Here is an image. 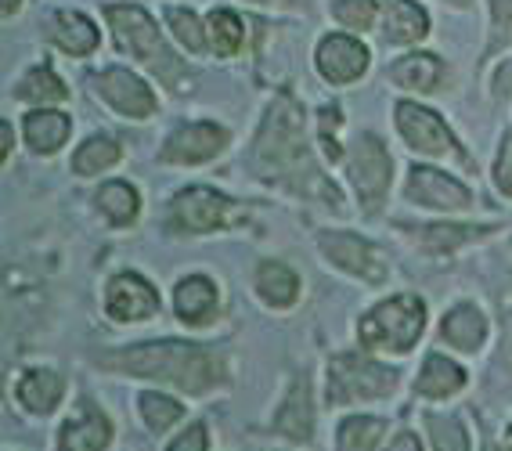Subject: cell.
<instances>
[{"mask_svg": "<svg viewBox=\"0 0 512 451\" xmlns=\"http://www.w3.org/2000/svg\"><path fill=\"white\" fill-rule=\"evenodd\" d=\"M350 181H354L361 203L368 213L379 210L386 188H390V156L386 145L372 134H361L354 145V159H350Z\"/></svg>", "mask_w": 512, "mask_h": 451, "instance_id": "obj_6", "label": "cell"}, {"mask_svg": "<svg viewBox=\"0 0 512 451\" xmlns=\"http://www.w3.org/2000/svg\"><path fill=\"white\" fill-rule=\"evenodd\" d=\"M206 29H210V44L217 55L231 58L242 47V37H246V29H242V22H238L235 11H213L210 22H206Z\"/></svg>", "mask_w": 512, "mask_h": 451, "instance_id": "obj_29", "label": "cell"}, {"mask_svg": "<svg viewBox=\"0 0 512 451\" xmlns=\"http://www.w3.org/2000/svg\"><path fill=\"white\" fill-rule=\"evenodd\" d=\"M141 415H145V423L152 430H170L184 415V408L177 405L174 397H163V394H141Z\"/></svg>", "mask_w": 512, "mask_h": 451, "instance_id": "obj_31", "label": "cell"}, {"mask_svg": "<svg viewBox=\"0 0 512 451\" xmlns=\"http://www.w3.org/2000/svg\"><path fill=\"white\" fill-rule=\"evenodd\" d=\"M386 451H422V448H419V441H415V433H397L394 444Z\"/></svg>", "mask_w": 512, "mask_h": 451, "instance_id": "obj_40", "label": "cell"}, {"mask_svg": "<svg viewBox=\"0 0 512 451\" xmlns=\"http://www.w3.org/2000/svg\"><path fill=\"white\" fill-rule=\"evenodd\" d=\"M491 11H494V26H498V33L512 44V0H491Z\"/></svg>", "mask_w": 512, "mask_h": 451, "instance_id": "obj_38", "label": "cell"}, {"mask_svg": "<svg viewBox=\"0 0 512 451\" xmlns=\"http://www.w3.org/2000/svg\"><path fill=\"white\" fill-rule=\"evenodd\" d=\"M253 156H256V166H260V174L264 177L289 181L293 188H303L300 177L307 181V185H321L318 170L311 166L307 148H303V112L289 94H282V98L271 105L264 127H260V134H256Z\"/></svg>", "mask_w": 512, "mask_h": 451, "instance_id": "obj_2", "label": "cell"}, {"mask_svg": "<svg viewBox=\"0 0 512 451\" xmlns=\"http://www.w3.org/2000/svg\"><path fill=\"white\" fill-rule=\"evenodd\" d=\"M397 127L408 138V145L426 152V156H444V152H455V138L451 130L444 127V120H437L430 109H422L415 102L397 105Z\"/></svg>", "mask_w": 512, "mask_h": 451, "instance_id": "obj_9", "label": "cell"}, {"mask_svg": "<svg viewBox=\"0 0 512 451\" xmlns=\"http://www.w3.org/2000/svg\"><path fill=\"white\" fill-rule=\"evenodd\" d=\"M51 37L69 55H91L98 47V29L80 11H58L55 22H51Z\"/></svg>", "mask_w": 512, "mask_h": 451, "instance_id": "obj_18", "label": "cell"}, {"mask_svg": "<svg viewBox=\"0 0 512 451\" xmlns=\"http://www.w3.org/2000/svg\"><path fill=\"white\" fill-rule=\"evenodd\" d=\"M336 123H339V112H336V109L321 116V138H325V152H329V159H339V156H343V152H339V145H336V138H332V130H336Z\"/></svg>", "mask_w": 512, "mask_h": 451, "instance_id": "obj_39", "label": "cell"}, {"mask_svg": "<svg viewBox=\"0 0 512 451\" xmlns=\"http://www.w3.org/2000/svg\"><path fill=\"white\" fill-rule=\"evenodd\" d=\"M105 307L116 322H145L159 311V293L141 275H119L109 282Z\"/></svg>", "mask_w": 512, "mask_h": 451, "instance_id": "obj_10", "label": "cell"}, {"mask_svg": "<svg viewBox=\"0 0 512 451\" xmlns=\"http://www.w3.org/2000/svg\"><path fill=\"white\" fill-rule=\"evenodd\" d=\"M275 426H278V433L289 437V441H311L314 408H311V387H307V379H296L293 383V390H289V397H285Z\"/></svg>", "mask_w": 512, "mask_h": 451, "instance_id": "obj_16", "label": "cell"}, {"mask_svg": "<svg viewBox=\"0 0 512 451\" xmlns=\"http://www.w3.org/2000/svg\"><path fill=\"white\" fill-rule=\"evenodd\" d=\"M65 83L58 80L47 65H40V69H33V73L26 76V80L19 83V98L22 102H65Z\"/></svg>", "mask_w": 512, "mask_h": 451, "instance_id": "obj_30", "label": "cell"}, {"mask_svg": "<svg viewBox=\"0 0 512 451\" xmlns=\"http://www.w3.org/2000/svg\"><path fill=\"white\" fill-rule=\"evenodd\" d=\"M228 145V134L217 127V123H188V127H177L170 134L163 148L166 163H206Z\"/></svg>", "mask_w": 512, "mask_h": 451, "instance_id": "obj_11", "label": "cell"}, {"mask_svg": "<svg viewBox=\"0 0 512 451\" xmlns=\"http://www.w3.org/2000/svg\"><path fill=\"white\" fill-rule=\"evenodd\" d=\"M224 213H228V199H224L220 192H210V188H188V192H181L174 199L170 217H174V224L181 231L199 235V231L217 228V224L224 221Z\"/></svg>", "mask_w": 512, "mask_h": 451, "instance_id": "obj_13", "label": "cell"}, {"mask_svg": "<svg viewBox=\"0 0 512 451\" xmlns=\"http://www.w3.org/2000/svg\"><path fill=\"white\" fill-rule=\"evenodd\" d=\"M383 433H386L383 419H368V415L347 419V423L339 426V451H372Z\"/></svg>", "mask_w": 512, "mask_h": 451, "instance_id": "obj_27", "label": "cell"}, {"mask_svg": "<svg viewBox=\"0 0 512 451\" xmlns=\"http://www.w3.org/2000/svg\"><path fill=\"white\" fill-rule=\"evenodd\" d=\"M484 451H498V448H494V444H487V448Z\"/></svg>", "mask_w": 512, "mask_h": 451, "instance_id": "obj_46", "label": "cell"}, {"mask_svg": "<svg viewBox=\"0 0 512 451\" xmlns=\"http://www.w3.org/2000/svg\"><path fill=\"white\" fill-rule=\"evenodd\" d=\"M484 228H462V224H430V228H422V246L430 249H455L462 242H469L473 235H480Z\"/></svg>", "mask_w": 512, "mask_h": 451, "instance_id": "obj_33", "label": "cell"}, {"mask_svg": "<svg viewBox=\"0 0 512 451\" xmlns=\"http://www.w3.org/2000/svg\"><path fill=\"white\" fill-rule=\"evenodd\" d=\"M253 4H271V0H253Z\"/></svg>", "mask_w": 512, "mask_h": 451, "instance_id": "obj_44", "label": "cell"}, {"mask_svg": "<svg viewBox=\"0 0 512 451\" xmlns=\"http://www.w3.org/2000/svg\"><path fill=\"white\" fill-rule=\"evenodd\" d=\"M19 11V0H4V15H15Z\"/></svg>", "mask_w": 512, "mask_h": 451, "instance_id": "obj_42", "label": "cell"}, {"mask_svg": "<svg viewBox=\"0 0 512 451\" xmlns=\"http://www.w3.org/2000/svg\"><path fill=\"white\" fill-rule=\"evenodd\" d=\"M321 253L332 260L336 267H343L347 275L365 278V282H383L386 278V257L383 249L372 246L368 239H357V235H347V231H325L318 239Z\"/></svg>", "mask_w": 512, "mask_h": 451, "instance_id": "obj_7", "label": "cell"}, {"mask_svg": "<svg viewBox=\"0 0 512 451\" xmlns=\"http://www.w3.org/2000/svg\"><path fill=\"white\" fill-rule=\"evenodd\" d=\"M0 138H4V159H8V152H11V127L8 123H0Z\"/></svg>", "mask_w": 512, "mask_h": 451, "instance_id": "obj_41", "label": "cell"}, {"mask_svg": "<svg viewBox=\"0 0 512 451\" xmlns=\"http://www.w3.org/2000/svg\"><path fill=\"white\" fill-rule=\"evenodd\" d=\"M105 15H109L112 29H116L119 47H127L130 55L141 58V62H145L152 73L163 76V80H174L181 62H177L174 51L163 44L156 22L148 19L145 11L134 8V4H116V8H109Z\"/></svg>", "mask_w": 512, "mask_h": 451, "instance_id": "obj_4", "label": "cell"}, {"mask_svg": "<svg viewBox=\"0 0 512 451\" xmlns=\"http://www.w3.org/2000/svg\"><path fill=\"white\" fill-rule=\"evenodd\" d=\"M174 304H177V314H181V322L206 325L213 318V311H217V289H213L210 278L192 275L177 286Z\"/></svg>", "mask_w": 512, "mask_h": 451, "instance_id": "obj_17", "label": "cell"}, {"mask_svg": "<svg viewBox=\"0 0 512 451\" xmlns=\"http://www.w3.org/2000/svg\"><path fill=\"white\" fill-rule=\"evenodd\" d=\"M422 329H426V307H422L419 296H394V300H386V304H379L372 314L361 318L357 336H361L365 347L404 354V350L415 347Z\"/></svg>", "mask_w": 512, "mask_h": 451, "instance_id": "obj_3", "label": "cell"}, {"mask_svg": "<svg viewBox=\"0 0 512 451\" xmlns=\"http://www.w3.org/2000/svg\"><path fill=\"white\" fill-rule=\"evenodd\" d=\"M408 195L415 203L433 206V210H462V206L473 203L466 185H458L455 177L440 174L433 166H415L408 174Z\"/></svg>", "mask_w": 512, "mask_h": 451, "instance_id": "obj_12", "label": "cell"}, {"mask_svg": "<svg viewBox=\"0 0 512 451\" xmlns=\"http://www.w3.org/2000/svg\"><path fill=\"white\" fill-rule=\"evenodd\" d=\"M426 426H430L433 448L437 451H469V437L458 419H451V415H430Z\"/></svg>", "mask_w": 512, "mask_h": 451, "instance_id": "obj_32", "label": "cell"}, {"mask_svg": "<svg viewBox=\"0 0 512 451\" xmlns=\"http://www.w3.org/2000/svg\"><path fill=\"white\" fill-rule=\"evenodd\" d=\"M397 387V376L372 358L361 354H339L329 361V401L332 405H350V401H368V397H386Z\"/></svg>", "mask_w": 512, "mask_h": 451, "instance_id": "obj_5", "label": "cell"}, {"mask_svg": "<svg viewBox=\"0 0 512 451\" xmlns=\"http://www.w3.org/2000/svg\"><path fill=\"white\" fill-rule=\"evenodd\" d=\"M166 19H170L177 40H181L188 51H202V47H206V33H202L199 19H195L188 8H170V11H166Z\"/></svg>", "mask_w": 512, "mask_h": 451, "instance_id": "obj_34", "label": "cell"}, {"mask_svg": "<svg viewBox=\"0 0 512 451\" xmlns=\"http://www.w3.org/2000/svg\"><path fill=\"white\" fill-rule=\"evenodd\" d=\"M98 206L112 224H130L134 217H138L141 203H138V192H134V188L123 185V181H112V185H105L98 192Z\"/></svg>", "mask_w": 512, "mask_h": 451, "instance_id": "obj_26", "label": "cell"}, {"mask_svg": "<svg viewBox=\"0 0 512 451\" xmlns=\"http://www.w3.org/2000/svg\"><path fill=\"white\" fill-rule=\"evenodd\" d=\"M494 181L505 195H512V138L502 141V156H498V170H494Z\"/></svg>", "mask_w": 512, "mask_h": 451, "instance_id": "obj_37", "label": "cell"}, {"mask_svg": "<svg viewBox=\"0 0 512 451\" xmlns=\"http://www.w3.org/2000/svg\"><path fill=\"white\" fill-rule=\"evenodd\" d=\"M430 19L412 0H386V40L394 44H415L426 37Z\"/></svg>", "mask_w": 512, "mask_h": 451, "instance_id": "obj_21", "label": "cell"}, {"mask_svg": "<svg viewBox=\"0 0 512 451\" xmlns=\"http://www.w3.org/2000/svg\"><path fill=\"white\" fill-rule=\"evenodd\" d=\"M368 69V47L354 37H325L318 47V73L329 83H354Z\"/></svg>", "mask_w": 512, "mask_h": 451, "instance_id": "obj_14", "label": "cell"}, {"mask_svg": "<svg viewBox=\"0 0 512 451\" xmlns=\"http://www.w3.org/2000/svg\"><path fill=\"white\" fill-rule=\"evenodd\" d=\"M256 289H260V300L271 307H293L296 296H300V278L289 271L278 260H264L256 267Z\"/></svg>", "mask_w": 512, "mask_h": 451, "instance_id": "obj_19", "label": "cell"}, {"mask_svg": "<svg viewBox=\"0 0 512 451\" xmlns=\"http://www.w3.org/2000/svg\"><path fill=\"white\" fill-rule=\"evenodd\" d=\"M451 4H469V0H451Z\"/></svg>", "mask_w": 512, "mask_h": 451, "instance_id": "obj_45", "label": "cell"}, {"mask_svg": "<svg viewBox=\"0 0 512 451\" xmlns=\"http://www.w3.org/2000/svg\"><path fill=\"white\" fill-rule=\"evenodd\" d=\"M119 145L112 138H91L83 141L80 152L73 156V170L76 174H101V170H109L112 163H119Z\"/></svg>", "mask_w": 512, "mask_h": 451, "instance_id": "obj_28", "label": "cell"}, {"mask_svg": "<svg viewBox=\"0 0 512 451\" xmlns=\"http://www.w3.org/2000/svg\"><path fill=\"white\" fill-rule=\"evenodd\" d=\"M332 15L350 29H368L375 22V0H336Z\"/></svg>", "mask_w": 512, "mask_h": 451, "instance_id": "obj_35", "label": "cell"}, {"mask_svg": "<svg viewBox=\"0 0 512 451\" xmlns=\"http://www.w3.org/2000/svg\"><path fill=\"white\" fill-rule=\"evenodd\" d=\"M462 387H466V372L458 369L455 361H448L444 354H430V358H426V365H422V372H419V394L451 397Z\"/></svg>", "mask_w": 512, "mask_h": 451, "instance_id": "obj_23", "label": "cell"}, {"mask_svg": "<svg viewBox=\"0 0 512 451\" xmlns=\"http://www.w3.org/2000/svg\"><path fill=\"white\" fill-rule=\"evenodd\" d=\"M440 336H444V340H448L451 347H458V350H476L487 336L484 314L476 311V307H469V304L455 307V311L444 318V325H440Z\"/></svg>", "mask_w": 512, "mask_h": 451, "instance_id": "obj_22", "label": "cell"}, {"mask_svg": "<svg viewBox=\"0 0 512 451\" xmlns=\"http://www.w3.org/2000/svg\"><path fill=\"white\" fill-rule=\"evenodd\" d=\"M98 365L138 379H159V383H170V387L188 390V394H202L224 379V365L213 350L177 340L112 350V354H101Z\"/></svg>", "mask_w": 512, "mask_h": 451, "instance_id": "obj_1", "label": "cell"}, {"mask_svg": "<svg viewBox=\"0 0 512 451\" xmlns=\"http://www.w3.org/2000/svg\"><path fill=\"white\" fill-rule=\"evenodd\" d=\"M109 437H112L109 419H105L98 408L83 405L80 412H76V419H69V423L62 426V441H58V448L62 451H105Z\"/></svg>", "mask_w": 512, "mask_h": 451, "instance_id": "obj_15", "label": "cell"}, {"mask_svg": "<svg viewBox=\"0 0 512 451\" xmlns=\"http://www.w3.org/2000/svg\"><path fill=\"white\" fill-rule=\"evenodd\" d=\"M94 91L112 109H119L123 116H134V120H145V116L156 112V94L148 91L134 73H127V69H105L101 76H94Z\"/></svg>", "mask_w": 512, "mask_h": 451, "instance_id": "obj_8", "label": "cell"}, {"mask_svg": "<svg viewBox=\"0 0 512 451\" xmlns=\"http://www.w3.org/2000/svg\"><path fill=\"white\" fill-rule=\"evenodd\" d=\"M390 76L401 87H412V91L426 94V91H437V83L444 80V65L433 55H408L390 69Z\"/></svg>", "mask_w": 512, "mask_h": 451, "instance_id": "obj_24", "label": "cell"}, {"mask_svg": "<svg viewBox=\"0 0 512 451\" xmlns=\"http://www.w3.org/2000/svg\"><path fill=\"white\" fill-rule=\"evenodd\" d=\"M206 444H210V437H206V426L195 423V426H188V430H184L174 444H170V451H206Z\"/></svg>", "mask_w": 512, "mask_h": 451, "instance_id": "obj_36", "label": "cell"}, {"mask_svg": "<svg viewBox=\"0 0 512 451\" xmlns=\"http://www.w3.org/2000/svg\"><path fill=\"white\" fill-rule=\"evenodd\" d=\"M69 130H73V123H69L65 112L37 109L26 116V141L37 148V152H44V156H51V152H58V148L65 145Z\"/></svg>", "mask_w": 512, "mask_h": 451, "instance_id": "obj_20", "label": "cell"}, {"mask_svg": "<svg viewBox=\"0 0 512 451\" xmlns=\"http://www.w3.org/2000/svg\"><path fill=\"white\" fill-rule=\"evenodd\" d=\"M62 394H65V383H62V376H55V372H29L26 379L19 383V401L29 408V412H40V415H47L51 408L62 401Z\"/></svg>", "mask_w": 512, "mask_h": 451, "instance_id": "obj_25", "label": "cell"}, {"mask_svg": "<svg viewBox=\"0 0 512 451\" xmlns=\"http://www.w3.org/2000/svg\"><path fill=\"white\" fill-rule=\"evenodd\" d=\"M509 451H512V426H509Z\"/></svg>", "mask_w": 512, "mask_h": 451, "instance_id": "obj_43", "label": "cell"}]
</instances>
